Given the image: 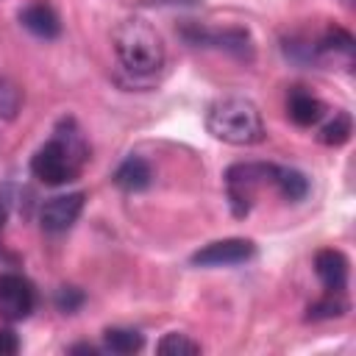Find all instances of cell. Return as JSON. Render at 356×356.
<instances>
[{
    "mask_svg": "<svg viewBox=\"0 0 356 356\" xmlns=\"http://www.w3.org/2000/svg\"><path fill=\"white\" fill-rule=\"evenodd\" d=\"M19 25L25 31H31L33 36L39 39H56L61 33V22H58V14L53 11L50 3L44 0H33L28 6L19 8Z\"/></svg>",
    "mask_w": 356,
    "mask_h": 356,
    "instance_id": "obj_10",
    "label": "cell"
},
{
    "mask_svg": "<svg viewBox=\"0 0 356 356\" xmlns=\"http://www.w3.org/2000/svg\"><path fill=\"white\" fill-rule=\"evenodd\" d=\"M206 131L225 145L248 147V145H259L264 139V120L253 100L231 95V97H220L209 106Z\"/></svg>",
    "mask_w": 356,
    "mask_h": 356,
    "instance_id": "obj_3",
    "label": "cell"
},
{
    "mask_svg": "<svg viewBox=\"0 0 356 356\" xmlns=\"http://www.w3.org/2000/svg\"><path fill=\"white\" fill-rule=\"evenodd\" d=\"M156 350L161 356H195L200 353V345L195 339H189L186 334H178V331H170L164 334L159 342H156Z\"/></svg>",
    "mask_w": 356,
    "mask_h": 356,
    "instance_id": "obj_17",
    "label": "cell"
},
{
    "mask_svg": "<svg viewBox=\"0 0 356 356\" xmlns=\"http://www.w3.org/2000/svg\"><path fill=\"white\" fill-rule=\"evenodd\" d=\"M314 273L325 292H345L348 286V259L337 248H323L314 253Z\"/></svg>",
    "mask_w": 356,
    "mask_h": 356,
    "instance_id": "obj_9",
    "label": "cell"
},
{
    "mask_svg": "<svg viewBox=\"0 0 356 356\" xmlns=\"http://www.w3.org/2000/svg\"><path fill=\"white\" fill-rule=\"evenodd\" d=\"M111 44L117 53L120 67L131 75V78H153L167 58L164 50V39L161 33L142 17H128L122 19L114 33H111Z\"/></svg>",
    "mask_w": 356,
    "mask_h": 356,
    "instance_id": "obj_2",
    "label": "cell"
},
{
    "mask_svg": "<svg viewBox=\"0 0 356 356\" xmlns=\"http://www.w3.org/2000/svg\"><path fill=\"white\" fill-rule=\"evenodd\" d=\"M3 222H6V203L0 200V231H3Z\"/></svg>",
    "mask_w": 356,
    "mask_h": 356,
    "instance_id": "obj_23",
    "label": "cell"
},
{
    "mask_svg": "<svg viewBox=\"0 0 356 356\" xmlns=\"http://www.w3.org/2000/svg\"><path fill=\"white\" fill-rule=\"evenodd\" d=\"M56 306H58V312L72 314V312H78L83 306V292L78 286H61L56 292Z\"/></svg>",
    "mask_w": 356,
    "mask_h": 356,
    "instance_id": "obj_19",
    "label": "cell"
},
{
    "mask_svg": "<svg viewBox=\"0 0 356 356\" xmlns=\"http://www.w3.org/2000/svg\"><path fill=\"white\" fill-rule=\"evenodd\" d=\"M70 353H97V348L95 345H72Z\"/></svg>",
    "mask_w": 356,
    "mask_h": 356,
    "instance_id": "obj_21",
    "label": "cell"
},
{
    "mask_svg": "<svg viewBox=\"0 0 356 356\" xmlns=\"http://www.w3.org/2000/svg\"><path fill=\"white\" fill-rule=\"evenodd\" d=\"M36 306L33 284L19 273H0V317L8 323L25 320Z\"/></svg>",
    "mask_w": 356,
    "mask_h": 356,
    "instance_id": "obj_6",
    "label": "cell"
},
{
    "mask_svg": "<svg viewBox=\"0 0 356 356\" xmlns=\"http://www.w3.org/2000/svg\"><path fill=\"white\" fill-rule=\"evenodd\" d=\"M270 186L284 200H292V203H298V200H303L309 195V178L300 170H295V167H278V164H273V184Z\"/></svg>",
    "mask_w": 356,
    "mask_h": 356,
    "instance_id": "obj_13",
    "label": "cell"
},
{
    "mask_svg": "<svg viewBox=\"0 0 356 356\" xmlns=\"http://www.w3.org/2000/svg\"><path fill=\"white\" fill-rule=\"evenodd\" d=\"M350 134H353V120H350V114H348V111H337V114L320 128V142L328 145V147H339V145H345V142L350 139Z\"/></svg>",
    "mask_w": 356,
    "mask_h": 356,
    "instance_id": "obj_15",
    "label": "cell"
},
{
    "mask_svg": "<svg viewBox=\"0 0 356 356\" xmlns=\"http://www.w3.org/2000/svg\"><path fill=\"white\" fill-rule=\"evenodd\" d=\"M348 312V300L342 292H325L320 300L309 306V320H331Z\"/></svg>",
    "mask_w": 356,
    "mask_h": 356,
    "instance_id": "obj_16",
    "label": "cell"
},
{
    "mask_svg": "<svg viewBox=\"0 0 356 356\" xmlns=\"http://www.w3.org/2000/svg\"><path fill=\"white\" fill-rule=\"evenodd\" d=\"M17 350H19L17 334L8 331V328H3V331H0V356H11V353H17Z\"/></svg>",
    "mask_w": 356,
    "mask_h": 356,
    "instance_id": "obj_20",
    "label": "cell"
},
{
    "mask_svg": "<svg viewBox=\"0 0 356 356\" xmlns=\"http://www.w3.org/2000/svg\"><path fill=\"white\" fill-rule=\"evenodd\" d=\"M323 111H325L323 103L312 92H306L303 86H292L289 89V95H286V114H289V120L295 125H300V128L317 125L323 120Z\"/></svg>",
    "mask_w": 356,
    "mask_h": 356,
    "instance_id": "obj_11",
    "label": "cell"
},
{
    "mask_svg": "<svg viewBox=\"0 0 356 356\" xmlns=\"http://www.w3.org/2000/svg\"><path fill=\"white\" fill-rule=\"evenodd\" d=\"M142 345H145V337L134 328H106L103 331V348L108 353L131 356V353L142 350Z\"/></svg>",
    "mask_w": 356,
    "mask_h": 356,
    "instance_id": "obj_14",
    "label": "cell"
},
{
    "mask_svg": "<svg viewBox=\"0 0 356 356\" xmlns=\"http://www.w3.org/2000/svg\"><path fill=\"white\" fill-rule=\"evenodd\" d=\"M273 184V164L261 161H239L225 170V195L234 217H248L256 195Z\"/></svg>",
    "mask_w": 356,
    "mask_h": 356,
    "instance_id": "obj_4",
    "label": "cell"
},
{
    "mask_svg": "<svg viewBox=\"0 0 356 356\" xmlns=\"http://www.w3.org/2000/svg\"><path fill=\"white\" fill-rule=\"evenodd\" d=\"M147 3H170V6H189V3H197V0H147Z\"/></svg>",
    "mask_w": 356,
    "mask_h": 356,
    "instance_id": "obj_22",
    "label": "cell"
},
{
    "mask_svg": "<svg viewBox=\"0 0 356 356\" xmlns=\"http://www.w3.org/2000/svg\"><path fill=\"white\" fill-rule=\"evenodd\" d=\"M253 256H256V245L250 239L228 236V239L209 242L206 248L192 253V264L195 267H236V264L250 261Z\"/></svg>",
    "mask_w": 356,
    "mask_h": 356,
    "instance_id": "obj_7",
    "label": "cell"
},
{
    "mask_svg": "<svg viewBox=\"0 0 356 356\" xmlns=\"http://www.w3.org/2000/svg\"><path fill=\"white\" fill-rule=\"evenodd\" d=\"M181 36L189 42V44H197V47H217V50H225L236 58H253V39L245 28H206V25H197V22H189L181 28Z\"/></svg>",
    "mask_w": 356,
    "mask_h": 356,
    "instance_id": "obj_5",
    "label": "cell"
},
{
    "mask_svg": "<svg viewBox=\"0 0 356 356\" xmlns=\"http://www.w3.org/2000/svg\"><path fill=\"white\" fill-rule=\"evenodd\" d=\"M83 200H86L83 192H67V195H56V197L44 200L42 209H39V225H42V231H47V234H64V231H70L78 222L81 211H83Z\"/></svg>",
    "mask_w": 356,
    "mask_h": 356,
    "instance_id": "obj_8",
    "label": "cell"
},
{
    "mask_svg": "<svg viewBox=\"0 0 356 356\" xmlns=\"http://www.w3.org/2000/svg\"><path fill=\"white\" fill-rule=\"evenodd\" d=\"M19 103H22L19 86L11 78L0 75V120H14L19 111Z\"/></svg>",
    "mask_w": 356,
    "mask_h": 356,
    "instance_id": "obj_18",
    "label": "cell"
},
{
    "mask_svg": "<svg viewBox=\"0 0 356 356\" xmlns=\"http://www.w3.org/2000/svg\"><path fill=\"white\" fill-rule=\"evenodd\" d=\"M86 159H89L86 142H83L75 120L67 117L56 125L53 136L33 153L31 172L47 186H61V184L78 178Z\"/></svg>",
    "mask_w": 356,
    "mask_h": 356,
    "instance_id": "obj_1",
    "label": "cell"
},
{
    "mask_svg": "<svg viewBox=\"0 0 356 356\" xmlns=\"http://www.w3.org/2000/svg\"><path fill=\"white\" fill-rule=\"evenodd\" d=\"M111 181H114L122 192H142V189L150 186V181H153V170H150V164H147L145 159H139V156H128V159L120 161V167L114 170Z\"/></svg>",
    "mask_w": 356,
    "mask_h": 356,
    "instance_id": "obj_12",
    "label": "cell"
}]
</instances>
